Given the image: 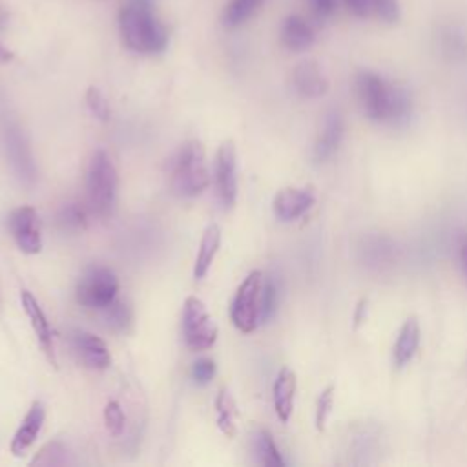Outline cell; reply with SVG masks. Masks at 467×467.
<instances>
[{
	"label": "cell",
	"instance_id": "74e56055",
	"mask_svg": "<svg viewBox=\"0 0 467 467\" xmlns=\"http://www.w3.org/2000/svg\"><path fill=\"white\" fill-rule=\"evenodd\" d=\"M7 18H9L7 9L4 7V4H0V29H4L7 26Z\"/></svg>",
	"mask_w": 467,
	"mask_h": 467
},
{
	"label": "cell",
	"instance_id": "f35d334b",
	"mask_svg": "<svg viewBox=\"0 0 467 467\" xmlns=\"http://www.w3.org/2000/svg\"><path fill=\"white\" fill-rule=\"evenodd\" d=\"M13 58V53L0 44V62H9Z\"/></svg>",
	"mask_w": 467,
	"mask_h": 467
},
{
	"label": "cell",
	"instance_id": "5b68a950",
	"mask_svg": "<svg viewBox=\"0 0 467 467\" xmlns=\"http://www.w3.org/2000/svg\"><path fill=\"white\" fill-rule=\"evenodd\" d=\"M263 272L252 270L239 285L232 306L230 317L237 330L250 334L261 323V290H263Z\"/></svg>",
	"mask_w": 467,
	"mask_h": 467
},
{
	"label": "cell",
	"instance_id": "52a82bcc",
	"mask_svg": "<svg viewBox=\"0 0 467 467\" xmlns=\"http://www.w3.org/2000/svg\"><path fill=\"white\" fill-rule=\"evenodd\" d=\"M182 336L186 347L195 352L206 350L217 341V325L208 314L206 305L195 296H190L184 301Z\"/></svg>",
	"mask_w": 467,
	"mask_h": 467
},
{
	"label": "cell",
	"instance_id": "836d02e7",
	"mask_svg": "<svg viewBox=\"0 0 467 467\" xmlns=\"http://www.w3.org/2000/svg\"><path fill=\"white\" fill-rule=\"evenodd\" d=\"M345 7L358 18H368L372 16L370 11V0H343Z\"/></svg>",
	"mask_w": 467,
	"mask_h": 467
},
{
	"label": "cell",
	"instance_id": "d6986e66",
	"mask_svg": "<svg viewBox=\"0 0 467 467\" xmlns=\"http://www.w3.org/2000/svg\"><path fill=\"white\" fill-rule=\"evenodd\" d=\"M296 387H297V381H296V374L292 368L288 367H283L274 381V390H272V396H274V409H275V414L277 418L286 423L292 416V410H294V398H296Z\"/></svg>",
	"mask_w": 467,
	"mask_h": 467
},
{
	"label": "cell",
	"instance_id": "d4e9b609",
	"mask_svg": "<svg viewBox=\"0 0 467 467\" xmlns=\"http://www.w3.org/2000/svg\"><path fill=\"white\" fill-rule=\"evenodd\" d=\"M64 463H67V449L58 440L46 443L31 462V465H64Z\"/></svg>",
	"mask_w": 467,
	"mask_h": 467
},
{
	"label": "cell",
	"instance_id": "6da1fadb",
	"mask_svg": "<svg viewBox=\"0 0 467 467\" xmlns=\"http://www.w3.org/2000/svg\"><path fill=\"white\" fill-rule=\"evenodd\" d=\"M354 89L363 115L378 124L401 128L407 126L414 113L410 91L383 75L361 69L354 77Z\"/></svg>",
	"mask_w": 467,
	"mask_h": 467
},
{
	"label": "cell",
	"instance_id": "d590c367",
	"mask_svg": "<svg viewBox=\"0 0 467 467\" xmlns=\"http://www.w3.org/2000/svg\"><path fill=\"white\" fill-rule=\"evenodd\" d=\"M365 314H367V299H359L354 310V328H359V325L365 321Z\"/></svg>",
	"mask_w": 467,
	"mask_h": 467
},
{
	"label": "cell",
	"instance_id": "484cf974",
	"mask_svg": "<svg viewBox=\"0 0 467 467\" xmlns=\"http://www.w3.org/2000/svg\"><path fill=\"white\" fill-rule=\"evenodd\" d=\"M104 312V321L109 328L113 330H126L128 325L131 323V310L126 303L115 299L113 303H109L106 308H102Z\"/></svg>",
	"mask_w": 467,
	"mask_h": 467
},
{
	"label": "cell",
	"instance_id": "d6a6232c",
	"mask_svg": "<svg viewBox=\"0 0 467 467\" xmlns=\"http://www.w3.org/2000/svg\"><path fill=\"white\" fill-rule=\"evenodd\" d=\"M215 370H217V367H215L213 359L202 358V359H199V361L193 363V367H192V376H193V379H195L197 383H202V385H204V383H208V381L213 379Z\"/></svg>",
	"mask_w": 467,
	"mask_h": 467
},
{
	"label": "cell",
	"instance_id": "7a4b0ae2",
	"mask_svg": "<svg viewBox=\"0 0 467 467\" xmlns=\"http://www.w3.org/2000/svg\"><path fill=\"white\" fill-rule=\"evenodd\" d=\"M119 29L126 47L137 53H161L168 46V31L155 16V0H124Z\"/></svg>",
	"mask_w": 467,
	"mask_h": 467
},
{
	"label": "cell",
	"instance_id": "cb8c5ba5",
	"mask_svg": "<svg viewBox=\"0 0 467 467\" xmlns=\"http://www.w3.org/2000/svg\"><path fill=\"white\" fill-rule=\"evenodd\" d=\"M57 226L62 232H78L84 230L88 226V219H86V212L82 206L71 202V204H64L55 217Z\"/></svg>",
	"mask_w": 467,
	"mask_h": 467
},
{
	"label": "cell",
	"instance_id": "8fae6325",
	"mask_svg": "<svg viewBox=\"0 0 467 467\" xmlns=\"http://www.w3.org/2000/svg\"><path fill=\"white\" fill-rule=\"evenodd\" d=\"M69 343L73 354L84 367L91 370H106L111 365V354L99 336L75 328L69 336Z\"/></svg>",
	"mask_w": 467,
	"mask_h": 467
},
{
	"label": "cell",
	"instance_id": "ac0fdd59",
	"mask_svg": "<svg viewBox=\"0 0 467 467\" xmlns=\"http://www.w3.org/2000/svg\"><path fill=\"white\" fill-rule=\"evenodd\" d=\"M420 341H421V328H420V323L414 316L407 317L398 332V337H396V343H394V348H392V359H394V365L398 368L405 367L407 363L412 361V358L416 356L418 352V347H420Z\"/></svg>",
	"mask_w": 467,
	"mask_h": 467
},
{
	"label": "cell",
	"instance_id": "7402d4cb",
	"mask_svg": "<svg viewBox=\"0 0 467 467\" xmlns=\"http://www.w3.org/2000/svg\"><path fill=\"white\" fill-rule=\"evenodd\" d=\"M254 445H255L257 460L265 467H283L286 463L268 431H265V429L257 431V434L254 436Z\"/></svg>",
	"mask_w": 467,
	"mask_h": 467
},
{
	"label": "cell",
	"instance_id": "4fadbf2b",
	"mask_svg": "<svg viewBox=\"0 0 467 467\" xmlns=\"http://www.w3.org/2000/svg\"><path fill=\"white\" fill-rule=\"evenodd\" d=\"M20 303H22V308L31 323V328L40 343V348L44 350L47 361L57 367V356H55V343H53V330H51V325L42 310V306L38 305L36 297L29 292V290H22L20 292Z\"/></svg>",
	"mask_w": 467,
	"mask_h": 467
},
{
	"label": "cell",
	"instance_id": "9a60e30c",
	"mask_svg": "<svg viewBox=\"0 0 467 467\" xmlns=\"http://www.w3.org/2000/svg\"><path fill=\"white\" fill-rule=\"evenodd\" d=\"M292 86L305 99H317L328 91V78L314 60H301L292 71Z\"/></svg>",
	"mask_w": 467,
	"mask_h": 467
},
{
	"label": "cell",
	"instance_id": "1f68e13d",
	"mask_svg": "<svg viewBox=\"0 0 467 467\" xmlns=\"http://www.w3.org/2000/svg\"><path fill=\"white\" fill-rule=\"evenodd\" d=\"M443 49L451 55V57H463L467 53V42L465 36L460 35L454 29H449L447 33H443Z\"/></svg>",
	"mask_w": 467,
	"mask_h": 467
},
{
	"label": "cell",
	"instance_id": "4316f807",
	"mask_svg": "<svg viewBox=\"0 0 467 467\" xmlns=\"http://www.w3.org/2000/svg\"><path fill=\"white\" fill-rule=\"evenodd\" d=\"M372 16L381 20L383 24H396L401 18L400 0H370Z\"/></svg>",
	"mask_w": 467,
	"mask_h": 467
},
{
	"label": "cell",
	"instance_id": "4dcf8cb0",
	"mask_svg": "<svg viewBox=\"0 0 467 467\" xmlns=\"http://www.w3.org/2000/svg\"><path fill=\"white\" fill-rule=\"evenodd\" d=\"M277 285L274 279L263 281L261 290V321H268L277 308Z\"/></svg>",
	"mask_w": 467,
	"mask_h": 467
},
{
	"label": "cell",
	"instance_id": "9c48e42d",
	"mask_svg": "<svg viewBox=\"0 0 467 467\" xmlns=\"http://www.w3.org/2000/svg\"><path fill=\"white\" fill-rule=\"evenodd\" d=\"M9 232L16 243V246L24 254H38L42 250V234L38 213L33 206H20L9 213L7 219Z\"/></svg>",
	"mask_w": 467,
	"mask_h": 467
},
{
	"label": "cell",
	"instance_id": "e0dca14e",
	"mask_svg": "<svg viewBox=\"0 0 467 467\" xmlns=\"http://www.w3.org/2000/svg\"><path fill=\"white\" fill-rule=\"evenodd\" d=\"M281 44L294 53L305 51L308 49L314 40H316V33L314 27L310 26V22L299 15H288L283 24H281Z\"/></svg>",
	"mask_w": 467,
	"mask_h": 467
},
{
	"label": "cell",
	"instance_id": "8d00e7d4",
	"mask_svg": "<svg viewBox=\"0 0 467 467\" xmlns=\"http://www.w3.org/2000/svg\"><path fill=\"white\" fill-rule=\"evenodd\" d=\"M458 255H460V263H462V268L467 275V235L462 237L460 241V246H458Z\"/></svg>",
	"mask_w": 467,
	"mask_h": 467
},
{
	"label": "cell",
	"instance_id": "3957f363",
	"mask_svg": "<svg viewBox=\"0 0 467 467\" xmlns=\"http://www.w3.org/2000/svg\"><path fill=\"white\" fill-rule=\"evenodd\" d=\"M210 182L206 151L202 142L188 140L175 153L170 168V188L177 197L192 199L201 195Z\"/></svg>",
	"mask_w": 467,
	"mask_h": 467
},
{
	"label": "cell",
	"instance_id": "603a6c76",
	"mask_svg": "<svg viewBox=\"0 0 467 467\" xmlns=\"http://www.w3.org/2000/svg\"><path fill=\"white\" fill-rule=\"evenodd\" d=\"M263 4V0H230L223 11V24L230 29L244 24Z\"/></svg>",
	"mask_w": 467,
	"mask_h": 467
},
{
	"label": "cell",
	"instance_id": "7c38bea8",
	"mask_svg": "<svg viewBox=\"0 0 467 467\" xmlns=\"http://www.w3.org/2000/svg\"><path fill=\"white\" fill-rule=\"evenodd\" d=\"M316 202V195L312 188H296L288 186L275 193L272 208L279 221H296L303 217Z\"/></svg>",
	"mask_w": 467,
	"mask_h": 467
},
{
	"label": "cell",
	"instance_id": "ba28073f",
	"mask_svg": "<svg viewBox=\"0 0 467 467\" xmlns=\"http://www.w3.org/2000/svg\"><path fill=\"white\" fill-rule=\"evenodd\" d=\"M215 195L223 210H230L237 199V153L232 140H224L215 155L213 166Z\"/></svg>",
	"mask_w": 467,
	"mask_h": 467
},
{
	"label": "cell",
	"instance_id": "277c9868",
	"mask_svg": "<svg viewBox=\"0 0 467 467\" xmlns=\"http://www.w3.org/2000/svg\"><path fill=\"white\" fill-rule=\"evenodd\" d=\"M119 175L111 157L104 150L93 151L88 164L86 197L89 210L99 217L111 215L117 201Z\"/></svg>",
	"mask_w": 467,
	"mask_h": 467
},
{
	"label": "cell",
	"instance_id": "ffe728a7",
	"mask_svg": "<svg viewBox=\"0 0 467 467\" xmlns=\"http://www.w3.org/2000/svg\"><path fill=\"white\" fill-rule=\"evenodd\" d=\"M219 244H221V230L215 223H212L206 226V230L201 237V243H199V250H197V257H195V265H193L195 279H202L208 274V270L217 255Z\"/></svg>",
	"mask_w": 467,
	"mask_h": 467
},
{
	"label": "cell",
	"instance_id": "f1b7e54d",
	"mask_svg": "<svg viewBox=\"0 0 467 467\" xmlns=\"http://www.w3.org/2000/svg\"><path fill=\"white\" fill-rule=\"evenodd\" d=\"M102 416H104V423H106V429L109 431V434L120 436L124 431V425H126V416H124L120 403L115 400H109L104 407Z\"/></svg>",
	"mask_w": 467,
	"mask_h": 467
},
{
	"label": "cell",
	"instance_id": "f546056e",
	"mask_svg": "<svg viewBox=\"0 0 467 467\" xmlns=\"http://www.w3.org/2000/svg\"><path fill=\"white\" fill-rule=\"evenodd\" d=\"M86 104H88V108H89V111H91V115L95 119H99L102 122L109 120L111 109H109V104H108L104 93L99 88H95V86L88 88V91H86Z\"/></svg>",
	"mask_w": 467,
	"mask_h": 467
},
{
	"label": "cell",
	"instance_id": "30bf717a",
	"mask_svg": "<svg viewBox=\"0 0 467 467\" xmlns=\"http://www.w3.org/2000/svg\"><path fill=\"white\" fill-rule=\"evenodd\" d=\"M4 146L5 155L15 170V173L27 184L35 182L36 179V166L26 139V133L16 124H7L4 130Z\"/></svg>",
	"mask_w": 467,
	"mask_h": 467
},
{
	"label": "cell",
	"instance_id": "8992f818",
	"mask_svg": "<svg viewBox=\"0 0 467 467\" xmlns=\"http://www.w3.org/2000/svg\"><path fill=\"white\" fill-rule=\"evenodd\" d=\"M119 277L108 266H91L80 277L75 297L86 308L102 310L117 299Z\"/></svg>",
	"mask_w": 467,
	"mask_h": 467
},
{
	"label": "cell",
	"instance_id": "83f0119b",
	"mask_svg": "<svg viewBox=\"0 0 467 467\" xmlns=\"http://www.w3.org/2000/svg\"><path fill=\"white\" fill-rule=\"evenodd\" d=\"M332 407H334V385H328V387H325L319 392L317 401H316L314 421H316V429L317 431H325L327 421H328V418L332 414Z\"/></svg>",
	"mask_w": 467,
	"mask_h": 467
},
{
	"label": "cell",
	"instance_id": "2e32d148",
	"mask_svg": "<svg viewBox=\"0 0 467 467\" xmlns=\"http://www.w3.org/2000/svg\"><path fill=\"white\" fill-rule=\"evenodd\" d=\"M44 420H46L44 405L40 401H33L29 410L26 412L24 420L20 421L18 429L13 434L11 447H9L13 456H24L31 449V445L36 441V438L42 431Z\"/></svg>",
	"mask_w": 467,
	"mask_h": 467
},
{
	"label": "cell",
	"instance_id": "5bb4252c",
	"mask_svg": "<svg viewBox=\"0 0 467 467\" xmlns=\"http://www.w3.org/2000/svg\"><path fill=\"white\" fill-rule=\"evenodd\" d=\"M345 133V120L337 109H330L325 115L321 131L314 142L312 148V157L316 162H325L328 161L339 148Z\"/></svg>",
	"mask_w": 467,
	"mask_h": 467
},
{
	"label": "cell",
	"instance_id": "44dd1931",
	"mask_svg": "<svg viewBox=\"0 0 467 467\" xmlns=\"http://www.w3.org/2000/svg\"><path fill=\"white\" fill-rule=\"evenodd\" d=\"M215 412H217V427L219 431L226 436V438H234L235 436V420H237V405L234 396L226 390L221 389L217 398H215Z\"/></svg>",
	"mask_w": 467,
	"mask_h": 467
},
{
	"label": "cell",
	"instance_id": "e575fe53",
	"mask_svg": "<svg viewBox=\"0 0 467 467\" xmlns=\"http://www.w3.org/2000/svg\"><path fill=\"white\" fill-rule=\"evenodd\" d=\"M312 11L317 15V16H330L336 9V0H308Z\"/></svg>",
	"mask_w": 467,
	"mask_h": 467
}]
</instances>
